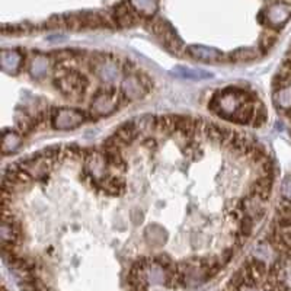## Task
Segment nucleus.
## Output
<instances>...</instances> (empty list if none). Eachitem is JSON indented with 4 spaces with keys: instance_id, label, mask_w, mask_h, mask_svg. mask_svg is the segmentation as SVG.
<instances>
[{
    "instance_id": "obj_1",
    "label": "nucleus",
    "mask_w": 291,
    "mask_h": 291,
    "mask_svg": "<svg viewBox=\"0 0 291 291\" xmlns=\"http://www.w3.org/2000/svg\"><path fill=\"white\" fill-rule=\"evenodd\" d=\"M265 239L274 248V259L265 265L248 255L218 291H291V175L281 184Z\"/></svg>"
},
{
    "instance_id": "obj_2",
    "label": "nucleus",
    "mask_w": 291,
    "mask_h": 291,
    "mask_svg": "<svg viewBox=\"0 0 291 291\" xmlns=\"http://www.w3.org/2000/svg\"><path fill=\"white\" fill-rule=\"evenodd\" d=\"M208 108L223 120L238 124L261 127L266 121V111L256 95L240 87H226L212 95Z\"/></svg>"
},
{
    "instance_id": "obj_3",
    "label": "nucleus",
    "mask_w": 291,
    "mask_h": 291,
    "mask_svg": "<svg viewBox=\"0 0 291 291\" xmlns=\"http://www.w3.org/2000/svg\"><path fill=\"white\" fill-rule=\"evenodd\" d=\"M54 83L66 98L80 99L87 89L89 82L83 73L69 69L67 63H55Z\"/></svg>"
},
{
    "instance_id": "obj_4",
    "label": "nucleus",
    "mask_w": 291,
    "mask_h": 291,
    "mask_svg": "<svg viewBox=\"0 0 291 291\" xmlns=\"http://www.w3.org/2000/svg\"><path fill=\"white\" fill-rule=\"evenodd\" d=\"M87 115L76 108H54L50 114V123L54 130L67 131L75 130L83 124Z\"/></svg>"
},
{
    "instance_id": "obj_5",
    "label": "nucleus",
    "mask_w": 291,
    "mask_h": 291,
    "mask_svg": "<svg viewBox=\"0 0 291 291\" xmlns=\"http://www.w3.org/2000/svg\"><path fill=\"white\" fill-rule=\"evenodd\" d=\"M274 87H278L283 93V101L286 105V111L283 112L290 125L291 132V47L287 51L283 64L274 79Z\"/></svg>"
},
{
    "instance_id": "obj_6",
    "label": "nucleus",
    "mask_w": 291,
    "mask_h": 291,
    "mask_svg": "<svg viewBox=\"0 0 291 291\" xmlns=\"http://www.w3.org/2000/svg\"><path fill=\"white\" fill-rule=\"evenodd\" d=\"M291 18V0H278L271 3L264 12V24L272 31H280Z\"/></svg>"
},
{
    "instance_id": "obj_7",
    "label": "nucleus",
    "mask_w": 291,
    "mask_h": 291,
    "mask_svg": "<svg viewBox=\"0 0 291 291\" xmlns=\"http://www.w3.org/2000/svg\"><path fill=\"white\" fill-rule=\"evenodd\" d=\"M120 99H121V93L115 90H99L93 96L90 104V111L93 117L99 118L112 114L114 111H117L120 105Z\"/></svg>"
},
{
    "instance_id": "obj_8",
    "label": "nucleus",
    "mask_w": 291,
    "mask_h": 291,
    "mask_svg": "<svg viewBox=\"0 0 291 291\" xmlns=\"http://www.w3.org/2000/svg\"><path fill=\"white\" fill-rule=\"evenodd\" d=\"M147 92H149V89L143 83L141 76L135 75V73L127 75L121 83V95L125 96L128 101H137V99L143 98Z\"/></svg>"
},
{
    "instance_id": "obj_9",
    "label": "nucleus",
    "mask_w": 291,
    "mask_h": 291,
    "mask_svg": "<svg viewBox=\"0 0 291 291\" xmlns=\"http://www.w3.org/2000/svg\"><path fill=\"white\" fill-rule=\"evenodd\" d=\"M92 72L105 83H112L118 79V63L112 58H101L92 61Z\"/></svg>"
},
{
    "instance_id": "obj_10",
    "label": "nucleus",
    "mask_w": 291,
    "mask_h": 291,
    "mask_svg": "<svg viewBox=\"0 0 291 291\" xmlns=\"http://www.w3.org/2000/svg\"><path fill=\"white\" fill-rule=\"evenodd\" d=\"M138 15L140 13L134 9V6L131 3L121 1L118 6L114 7V12L111 13V18H112L114 25H118L121 28H127V26H132L134 24H137Z\"/></svg>"
},
{
    "instance_id": "obj_11",
    "label": "nucleus",
    "mask_w": 291,
    "mask_h": 291,
    "mask_svg": "<svg viewBox=\"0 0 291 291\" xmlns=\"http://www.w3.org/2000/svg\"><path fill=\"white\" fill-rule=\"evenodd\" d=\"M152 31L162 38V41L165 42L167 48H170L172 51H178L182 47V41L178 38V35L175 34L173 28L162 19H156L152 22Z\"/></svg>"
},
{
    "instance_id": "obj_12",
    "label": "nucleus",
    "mask_w": 291,
    "mask_h": 291,
    "mask_svg": "<svg viewBox=\"0 0 291 291\" xmlns=\"http://www.w3.org/2000/svg\"><path fill=\"white\" fill-rule=\"evenodd\" d=\"M186 53L198 60V61H204V63H218L223 60V53L215 50V48H210L206 45H189Z\"/></svg>"
},
{
    "instance_id": "obj_13",
    "label": "nucleus",
    "mask_w": 291,
    "mask_h": 291,
    "mask_svg": "<svg viewBox=\"0 0 291 291\" xmlns=\"http://www.w3.org/2000/svg\"><path fill=\"white\" fill-rule=\"evenodd\" d=\"M143 238L149 248H162L167 242V232L160 224H149L143 232Z\"/></svg>"
},
{
    "instance_id": "obj_14",
    "label": "nucleus",
    "mask_w": 291,
    "mask_h": 291,
    "mask_svg": "<svg viewBox=\"0 0 291 291\" xmlns=\"http://www.w3.org/2000/svg\"><path fill=\"white\" fill-rule=\"evenodd\" d=\"M24 64V54L19 50H3L1 51V69L7 73H18Z\"/></svg>"
},
{
    "instance_id": "obj_15",
    "label": "nucleus",
    "mask_w": 291,
    "mask_h": 291,
    "mask_svg": "<svg viewBox=\"0 0 291 291\" xmlns=\"http://www.w3.org/2000/svg\"><path fill=\"white\" fill-rule=\"evenodd\" d=\"M21 143H22V134L6 130L3 132V155H9L15 152L21 146Z\"/></svg>"
},
{
    "instance_id": "obj_16",
    "label": "nucleus",
    "mask_w": 291,
    "mask_h": 291,
    "mask_svg": "<svg viewBox=\"0 0 291 291\" xmlns=\"http://www.w3.org/2000/svg\"><path fill=\"white\" fill-rule=\"evenodd\" d=\"M261 55V50L256 48H239L235 53L230 54L232 61H250L256 60Z\"/></svg>"
},
{
    "instance_id": "obj_17",
    "label": "nucleus",
    "mask_w": 291,
    "mask_h": 291,
    "mask_svg": "<svg viewBox=\"0 0 291 291\" xmlns=\"http://www.w3.org/2000/svg\"><path fill=\"white\" fill-rule=\"evenodd\" d=\"M48 64H50V61H48L47 57H44V55H37V57L32 60L31 66H29V72H31L32 76L41 78V76H44V75L47 73Z\"/></svg>"
},
{
    "instance_id": "obj_18",
    "label": "nucleus",
    "mask_w": 291,
    "mask_h": 291,
    "mask_svg": "<svg viewBox=\"0 0 291 291\" xmlns=\"http://www.w3.org/2000/svg\"><path fill=\"white\" fill-rule=\"evenodd\" d=\"M131 4L134 6V9L141 15H153L156 10V1L155 0H131Z\"/></svg>"
},
{
    "instance_id": "obj_19",
    "label": "nucleus",
    "mask_w": 291,
    "mask_h": 291,
    "mask_svg": "<svg viewBox=\"0 0 291 291\" xmlns=\"http://www.w3.org/2000/svg\"><path fill=\"white\" fill-rule=\"evenodd\" d=\"M179 72H182L184 75L182 76H185V78H188V79H207V78H211V75L207 73V72H203V70H192V69H182V67H179L178 69Z\"/></svg>"
},
{
    "instance_id": "obj_20",
    "label": "nucleus",
    "mask_w": 291,
    "mask_h": 291,
    "mask_svg": "<svg viewBox=\"0 0 291 291\" xmlns=\"http://www.w3.org/2000/svg\"><path fill=\"white\" fill-rule=\"evenodd\" d=\"M130 218H131V221H132L134 224H140V223L143 221V214H141L140 211H132V212L130 214Z\"/></svg>"
},
{
    "instance_id": "obj_21",
    "label": "nucleus",
    "mask_w": 291,
    "mask_h": 291,
    "mask_svg": "<svg viewBox=\"0 0 291 291\" xmlns=\"http://www.w3.org/2000/svg\"><path fill=\"white\" fill-rule=\"evenodd\" d=\"M3 291H7V290H6V287H3Z\"/></svg>"
}]
</instances>
